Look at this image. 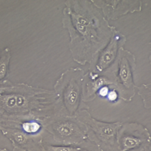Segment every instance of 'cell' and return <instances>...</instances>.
<instances>
[{
	"instance_id": "6da1fadb",
	"label": "cell",
	"mask_w": 151,
	"mask_h": 151,
	"mask_svg": "<svg viewBox=\"0 0 151 151\" xmlns=\"http://www.w3.org/2000/svg\"><path fill=\"white\" fill-rule=\"evenodd\" d=\"M65 6L62 25L69 32L71 55L74 61L84 66L106 47L113 26L91 0H67Z\"/></svg>"
},
{
	"instance_id": "7a4b0ae2",
	"label": "cell",
	"mask_w": 151,
	"mask_h": 151,
	"mask_svg": "<svg viewBox=\"0 0 151 151\" xmlns=\"http://www.w3.org/2000/svg\"><path fill=\"white\" fill-rule=\"evenodd\" d=\"M57 97L54 90L7 80L0 85V122L44 120L56 114Z\"/></svg>"
},
{
	"instance_id": "3957f363",
	"label": "cell",
	"mask_w": 151,
	"mask_h": 151,
	"mask_svg": "<svg viewBox=\"0 0 151 151\" xmlns=\"http://www.w3.org/2000/svg\"><path fill=\"white\" fill-rule=\"evenodd\" d=\"M83 69L79 67L68 69L60 75L54 85L57 94L56 114L74 116L82 109L89 107L82 101V84Z\"/></svg>"
},
{
	"instance_id": "277c9868",
	"label": "cell",
	"mask_w": 151,
	"mask_h": 151,
	"mask_svg": "<svg viewBox=\"0 0 151 151\" xmlns=\"http://www.w3.org/2000/svg\"><path fill=\"white\" fill-rule=\"evenodd\" d=\"M44 127L55 145L86 146L92 143L87 138V127L75 116L54 114L44 119Z\"/></svg>"
},
{
	"instance_id": "5b68a950",
	"label": "cell",
	"mask_w": 151,
	"mask_h": 151,
	"mask_svg": "<svg viewBox=\"0 0 151 151\" xmlns=\"http://www.w3.org/2000/svg\"><path fill=\"white\" fill-rule=\"evenodd\" d=\"M75 117L87 127L88 140L100 151H120L116 142V134L122 122H108L92 117L88 109H82Z\"/></svg>"
},
{
	"instance_id": "8992f818",
	"label": "cell",
	"mask_w": 151,
	"mask_h": 151,
	"mask_svg": "<svg viewBox=\"0 0 151 151\" xmlns=\"http://www.w3.org/2000/svg\"><path fill=\"white\" fill-rule=\"evenodd\" d=\"M136 60L132 52L124 47L119 49L115 63L116 83L114 86H110L117 90L120 100L125 102H131L136 94L137 86L134 78L137 67Z\"/></svg>"
},
{
	"instance_id": "52a82bcc",
	"label": "cell",
	"mask_w": 151,
	"mask_h": 151,
	"mask_svg": "<svg viewBox=\"0 0 151 151\" xmlns=\"http://www.w3.org/2000/svg\"><path fill=\"white\" fill-rule=\"evenodd\" d=\"M116 142L120 151H151L150 131L138 122H122L116 134Z\"/></svg>"
},
{
	"instance_id": "ba28073f",
	"label": "cell",
	"mask_w": 151,
	"mask_h": 151,
	"mask_svg": "<svg viewBox=\"0 0 151 151\" xmlns=\"http://www.w3.org/2000/svg\"><path fill=\"white\" fill-rule=\"evenodd\" d=\"M127 38L112 27V35L107 45L89 63V70L95 72H103L113 66L117 58L119 49L126 44Z\"/></svg>"
},
{
	"instance_id": "9c48e42d",
	"label": "cell",
	"mask_w": 151,
	"mask_h": 151,
	"mask_svg": "<svg viewBox=\"0 0 151 151\" xmlns=\"http://www.w3.org/2000/svg\"><path fill=\"white\" fill-rule=\"evenodd\" d=\"M115 83V63L111 68L103 72L88 70L84 74L83 79L82 101L84 103L92 102L97 98V92L101 87L114 86Z\"/></svg>"
},
{
	"instance_id": "30bf717a",
	"label": "cell",
	"mask_w": 151,
	"mask_h": 151,
	"mask_svg": "<svg viewBox=\"0 0 151 151\" xmlns=\"http://www.w3.org/2000/svg\"><path fill=\"white\" fill-rule=\"evenodd\" d=\"M94 6L109 20H117L128 13L142 11L140 0H91Z\"/></svg>"
},
{
	"instance_id": "8fae6325",
	"label": "cell",
	"mask_w": 151,
	"mask_h": 151,
	"mask_svg": "<svg viewBox=\"0 0 151 151\" xmlns=\"http://www.w3.org/2000/svg\"><path fill=\"white\" fill-rule=\"evenodd\" d=\"M0 131L11 142L13 147H19L26 151H44L43 137H32L16 128L1 125Z\"/></svg>"
},
{
	"instance_id": "7c38bea8",
	"label": "cell",
	"mask_w": 151,
	"mask_h": 151,
	"mask_svg": "<svg viewBox=\"0 0 151 151\" xmlns=\"http://www.w3.org/2000/svg\"><path fill=\"white\" fill-rule=\"evenodd\" d=\"M0 125L6 127H13L21 130L25 134L32 137H43L44 131V120L36 119H24L17 122H0Z\"/></svg>"
},
{
	"instance_id": "4fadbf2b",
	"label": "cell",
	"mask_w": 151,
	"mask_h": 151,
	"mask_svg": "<svg viewBox=\"0 0 151 151\" xmlns=\"http://www.w3.org/2000/svg\"><path fill=\"white\" fill-rule=\"evenodd\" d=\"M44 151H100L98 147L93 143L86 146L60 145L44 143Z\"/></svg>"
},
{
	"instance_id": "5bb4252c",
	"label": "cell",
	"mask_w": 151,
	"mask_h": 151,
	"mask_svg": "<svg viewBox=\"0 0 151 151\" xmlns=\"http://www.w3.org/2000/svg\"><path fill=\"white\" fill-rule=\"evenodd\" d=\"M11 59V51L8 47L0 52V85L7 81L9 75V66Z\"/></svg>"
},
{
	"instance_id": "9a60e30c",
	"label": "cell",
	"mask_w": 151,
	"mask_h": 151,
	"mask_svg": "<svg viewBox=\"0 0 151 151\" xmlns=\"http://www.w3.org/2000/svg\"><path fill=\"white\" fill-rule=\"evenodd\" d=\"M138 90V94L142 98L145 109L150 110L151 109V84H142L139 86L136 87Z\"/></svg>"
},
{
	"instance_id": "2e32d148",
	"label": "cell",
	"mask_w": 151,
	"mask_h": 151,
	"mask_svg": "<svg viewBox=\"0 0 151 151\" xmlns=\"http://www.w3.org/2000/svg\"><path fill=\"white\" fill-rule=\"evenodd\" d=\"M106 100L111 103H117V102L120 100L119 92L117 91V90L115 89L114 88H111V89L110 91H109V92L108 93L107 96H106Z\"/></svg>"
},
{
	"instance_id": "e0dca14e",
	"label": "cell",
	"mask_w": 151,
	"mask_h": 151,
	"mask_svg": "<svg viewBox=\"0 0 151 151\" xmlns=\"http://www.w3.org/2000/svg\"><path fill=\"white\" fill-rule=\"evenodd\" d=\"M111 89L110 86H104L101 87L100 89L97 91V97H100L102 99H106V96H107L108 93L109 92Z\"/></svg>"
},
{
	"instance_id": "ac0fdd59",
	"label": "cell",
	"mask_w": 151,
	"mask_h": 151,
	"mask_svg": "<svg viewBox=\"0 0 151 151\" xmlns=\"http://www.w3.org/2000/svg\"><path fill=\"white\" fill-rule=\"evenodd\" d=\"M13 151H26V150H22V149L19 148V147H13Z\"/></svg>"
},
{
	"instance_id": "d6986e66",
	"label": "cell",
	"mask_w": 151,
	"mask_h": 151,
	"mask_svg": "<svg viewBox=\"0 0 151 151\" xmlns=\"http://www.w3.org/2000/svg\"><path fill=\"white\" fill-rule=\"evenodd\" d=\"M0 151H10V150H8L6 148H2V149H0Z\"/></svg>"
},
{
	"instance_id": "ffe728a7",
	"label": "cell",
	"mask_w": 151,
	"mask_h": 151,
	"mask_svg": "<svg viewBox=\"0 0 151 151\" xmlns=\"http://www.w3.org/2000/svg\"><path fill=\"white\" fill-rule=\"evenodd\" d=\"M0 52H1V50H0Z\"/></svg>"
}]
</instances>
